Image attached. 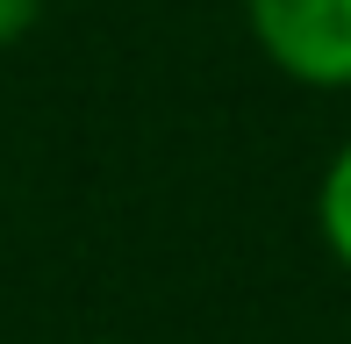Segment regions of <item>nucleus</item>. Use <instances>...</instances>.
Returning a JSON list of instances; mask_svg holds the SVG:
<instances>
[{
	"label": "nucleus",
	"instance_id": "f257e3e1",
	"mask_svg": "<svg viewBox=\"0 0 351 344\" xmlns=\"http://www.w3.org/2000/svg\"><path fill=\"white\" fill-rule=\"evenodd\" d=\"M244 29L280 79L351 93V0H244Z\"/></svg>",
	"mask_w": 351,
	"mask_h": 344
},
{
	"label": "nucleus",
	"instance_id": "f03ea898",
	"mask_svg": "<svg viewBox=\"0 0 351 344\" xmlns=\"http://www.w3.org/2000/svg\"><path fill=\"white\" fill-rule=\"evenodd\" d=\"M315 230H323V251L337 258V273H351V136L330 151L323 180H315Z\"/></svg>",
	"mask_w": 351,
	"mask_h": 344
},
{
	"label": "nucleus",
	"instance_id": "7ed1b4c3",
	"mask_svg": "<svg viewBox=\"0 0 351 344\" xmlns=\"http://www.w3.org/2000/svg\"><path fill=\"white\" fill-rule=\"evenodd\" d=\"M36 22H43V0H0V51H14Z\"/></svg>",
	"mask_w": 351,
	"mask_h": 344
}]
</instances>
